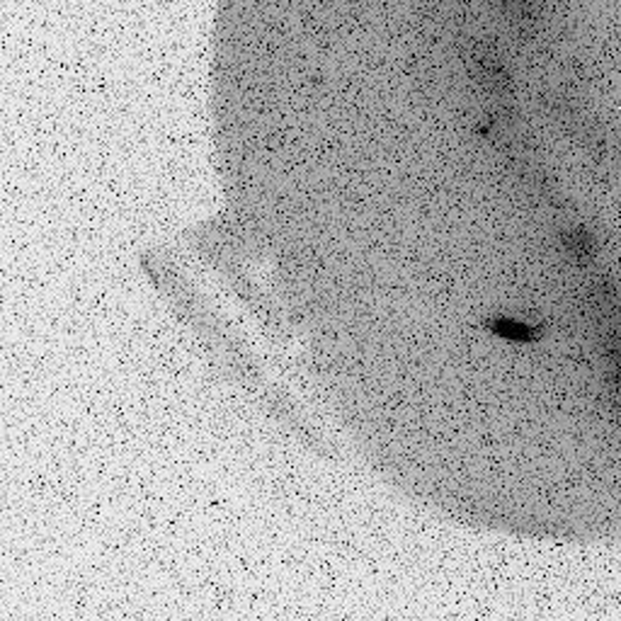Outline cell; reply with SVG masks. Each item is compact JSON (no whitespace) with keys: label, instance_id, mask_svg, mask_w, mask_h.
<instances>
[{"label":"cell","instance_id":"obj_1","mask_svg":"<svg viewBox=\"0 0 621 621\" xmlns=\"http://www.w3.org/2000/svg\"><path fill=\"white\" fill-rule=\"evenodd\" d=\"M493 330L503 338H512V340H531L534 333L527 328V325L517 323V320H510V318H500L493 323Z\"/></svg>","mask_w":621,"mask_h":621}]
</instances>
